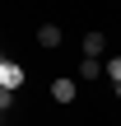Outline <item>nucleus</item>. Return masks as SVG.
<instances>
[{"label":"nucleus","instance_id":"obj_1","mask_svg":"<svg viewBox=\"0 0 121 126\" xmlns=\"http://www.w3.org/2000/svg\"><path fill=\"white\" fill-rule=\"evenodd\" d=\"M19 84H23V65L5 56V61H0V89H9V94H14Z\"/></svg>","mask_w":121,"mask_h":126},{"label":"nucleus","instance_id":"obj_2","mask_svg":"<svg viewBox=\"0 0 121 126\" xmlns=\"http://www.w3.org/2000/svg\"><path fill=\"white\" fill-rule=\"evenodd\" d=\"M75 94H79V84H75L70 75H61V79H51V98H56V103H75Z\"/></svg>","mask_w":121,"mask_h":126},{"label":"nucleus","instance_id":"obj_3","mask_svg":"<svg viewBox=\"0 0 121 126\" xmlns=\"http://www.w3.org/2000/svg\"><path fill=\"white\" fill-rule=\"evenodd\" d=\"M103 51H107V37H103V33H84V56H93V61H98Z\"/></svg>","mask_w":121,"mask_h":126},{"label":"nucleus","instance_id":"obj_4","mask_svg":"<svg viewBox=\"0 0 121 126\" xmlns=\"http://www.w3.org/2000/svg\"><path fill=\"white\" fill-rule=\"evenodd\" d=\"M37 42H42L47 51H51V47H61V28H56V23H42V28H37Z\"/></svg>","mask_w":121,"mask_h":126},{"label":"nucleus","instance_id":"obj_5","mask_svg":"<svg viewBox=\"0 0 121 126\" xmlns=\"http://www.w3.org/2000/svg\"><path fill=\"white\" fill-rule=\"evenodd\" d=\"M79 75H84V79H98V75H107V65L93 61V56H84V61H79Z\"/></svg>","mask_w":121,"mask_h":126},{"label":"nucleus","instance_id":"obj_6","mask_svg":"<svg viewBox=\"0 0 121 126\" xmlns=\"http://www.w3.org/2000/svg\"><path fill=\"white\" fill-rule=\"evenodd\" d=\"M107 75H112V84H121V56H112V61H107Z\"/></svg>","mask_w":121,"mask_h":126},{"label":"nucleus","instance_id":"obj_7","mask_svg":"<svg viewBox=\"0 0 121 126\" xmlns=\"http://www.w3.org/2000/svg\"><path fill=\"white\" fill-rule=\"evenodd\" d=\"M117 98H121V84H117Z\"/></svg>","mask_w":121,"mask_h":126}]
</instances>
